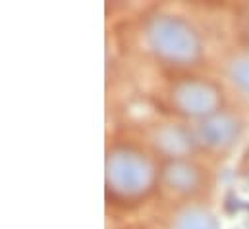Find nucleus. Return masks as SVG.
<instances>
[{"mask_svg":"<svg viewBox=\"0 0 249 229\" xmlns=\"http://www.w3.org/2000/svg\"><path fill=\"white\" fill-rule=\"evenodd\" d=\"M172 97L176 106L186 114H211L218 106V91L205 81H180L174 85Z\"/></svg>","mask_w":249,"mask_h":229,"instance_id":"nucleus-3","label":"nucleus"},{"mask_svg":"<svg viewBox=\"0 0 249 229\" xmlns=\"http://www.w3.org/2000/svg\"><path fill=\"white\" fill-rule=\"evenodd\" d=\"M155 143L168 154H184L191 148V141L184 129L176 125H164L155 133Z\"/></svg>","mask_w":249,"mask_h":229,"instance_id":"nucleus-5","label":"nucleus"},{"mask_svg":"<svg viewBox=\"0 0 249 229\" xmlns=\"http://www.w3.org/2000/svg\"><path fill=\"white\" fill-rule=\"evenodd\" d=\"M164 177H166V183L178 191H193L199 181L195 168L186 162H172L166 168Z\"/></svg>","mask_w":249,"mask_h":229,"instance_id":"nucleus-6","label":"nucleus"},{"mask_svg":"<svg viewBox=\"0 0 249 229\" xmlns=\"http://www.w3.org/2000/svg\"><path fill=\"white\" fill-rule=\"evenodd\" d=\"M230 75L244 91L249 93V60H236L230 65Z\"/></svg>","mask_w":249,"mask_h":229,"instance_id":"nucleus-8","label":"nucleus"},{"mask_svg":"<svg viewBox=\"0 0 249 229\" xmlns=\"http://www.w3.org/2000/svg\"><path fill=\"white\" fill-rule=\"evenodd\" d=\"M174 229H218V224L211 214L191 208L178 216Z\"/></svg>","mask_w":249,"mask_h":229,"instance_id":"nucleus-7","label":"nucleus"},{"mask_svg":"<svg viewBox=\"0 0 249 229\" xmlns=\"http://www.w3.org/2000/svg\"><path fill=\"white\" fill-rule=\"evenodd\" d=\"M147 41L162 58L178 64L193 62L199 56V39L186 21L172 16L153 17L147 25Z\"/></svg>","mask_w":249,"mask_h":229,"instance_id":"nucleus-1","label":"nucleus"},{"mask_svg":"<svg viewBox=\"0 0 249 229\" xmlns=\"http://www.w3.org/2000/svg\"><path fill=\"white\" fill-rule=\"evenodd\" d=\"M107 181L122 195H139L153 181V166L131 150H114L107 158Z\"/></svg>","mask_w":249,"mask_h":229,"instance_id":"nucleus-2","label":"nucleus"},{"mask_svg":"<svg viewBox=\"0 0 249 229\" xmlns=\"http://www.w3.org/2000/svg\"><path fill=\"white\" fill-rule=\"evenodd\" d=\"M201 139L211 147H226L238 135V123L226 114H214L207 117L199 127Z\"/></svg>","mask_w":249,"mask_h":229,"instance_id":"nucleus-4","label":"nucleus"}]
</instances>
